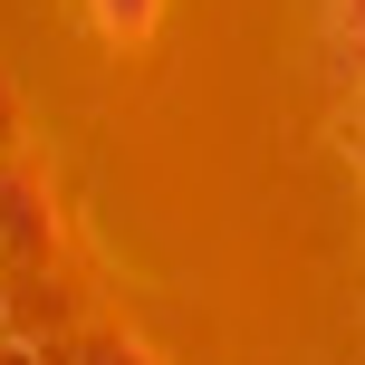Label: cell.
Returning <instances> with one entry per match:
<instances>
[{
	"label": "cell",
	"instance_id": "6da1fadb",
	"mask_svg": "<svg viewBox=\"0 0 365 365\" xmlns=\"http://www.w3.org/2000/svg\"><path fill=\"white\" fill-rule=\"evenodd\" d=\"M87 10H96V29H106V38H135V29L154 19V0H87Z\"/></svg>",
	"mask_w": 365,
	"mask_h": 365
},
{
	"label": "cell",
	"instance_id": "7a4b0ae2",
	"mask_svg": "<svg viewBox=\"0 0 365 365\" xmlns=\"http://www.w3.org/2000/svg\"><path fill=\"white\" fill-rule=\"evenodd\" d=\"M87 365H145V356H125V346H96V356H87Z\"/></svg>",
	"mask_w": 365,
	"mask_h": 365
},
{
	"label": "cell",
	"instance_id": "3957f363",
	"mask_svg": "<svg viewBox=\"0 0 365 365\" xmlns=\"http://www.w3.org/2000/svg\"><path fill=\"white\" fill-rule=\"evenodd\" d=\"M0 135H10V87H0Z\"/></svg>",
	"mask_w": 365,
	"mask_h": 365
}]
</instances>
